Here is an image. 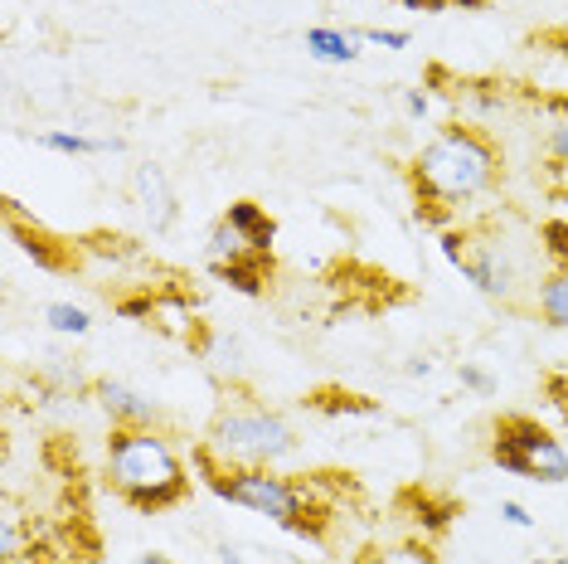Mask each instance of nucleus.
Returning a JSON list of instances; mask_svg holds the SVG:
<instances>
[{
    "instance_id": "nucleus-11",
    "label": "nucleus",
    "mask_w": 568,
    "mask_h": 564,
    "mask_svg": "<svg viewBox=\"0 0 568 564\" xmlns=\"http://www.w3.org/2000/svg\"><path fill=\"white\" fill-rule=\"evenodd\" d=\"M214 278H224L243 298H263L267 282H273V253H243L234 263H210Z\"/></svg>"
},
{
    "instance_id": "nucleus-12",
    "label": "nucleus",
    "mask_w": 568,
    "mask_h": 564,
    "mask_svg": "<svg viewBox=\"0 0 568 564\" xmlns=\"http://www.w3.org/2000/svg\"><path fill=\"white\" fill-rule=\"evenodd\" d=\"M224 220L234 224L257 253H273V243H277V220H273V214H267L257 200H234V204H229Z\"/></svg>"
},
{
    "instance_id": "nucleus-13",
    "label": "nucleus",
    "mask_w": 568,
    "mask_h": 564,
    "mask_svg": "<svg viewBox=\"0 0 568 564\" xmlns=\"http://www.w3.org/2000/svg\"><path fill=\"white\" fill-rule=\"evenodd\" d=\"M306 409H316V414H331V419H369L379 414V404L369 400V394H355V390H341V384H321V390L306 394Z\"/></svg>"
},
{
    "instance_id": "nucleus-7",
    "label": "nucleus",
    "mask_w": 568,
    "mask_h": 564,
    "mask_svg": "<svg viewBox=\"0 0 568 564\" xmlns=\"http://www.w3.org/2000/svg\"><path fill=\"white\" fill-rule=\"evenodd\" d=\"M6 229H10V239L20 243L24 259H34V268H44V273H69L73 259H79V253H73L63 239L49 234V229H40V224H24V214L16 210V200L6 204Z\"/></svg>"
},
{
    "instance_id": "nucleus-4",
    "label": "nucleus",
    "mask_w": 568,
    "mask_h": 564,
    "mask_svg": "<svg viewBox=\"0 0 568 564\" xmlns=\"http://www.w3.org/2000/svg\"><path fill=\"white\" fill-rule=\"evenodd\" d=\"M204 447L229 467H273L296 453V433L287 429V419L273 414L267 404H257L253 394H234L214 414Z\"/></svg>"
},
{
    "instance_id": "nucleus-20",
    "label": "nucleus",
    "mask_w": 568,
    "mask_h": 564,
    "mask_svg": "<svg viewBox=\"0 0 568 564\" xmlns=\"http://www.w3.org/2000/svg\"><path fill=\"white\" fill-rule=\"evenodd\" d=\"M200 355L219 370V375H239V341H234V336H229V341H224V336H214V345L204 341V345H200Z\"/></svg>"
},
{
    "instance_id": "nucleus-5",
    "label": "nucleus",
    "mask_w": 568,
    "mask_h": 564,
    "mask_svg": "<svg viewBox=\"0 0 568 564\" xmlns=\"http://www.w3.org/2000/svg\"><path fill=\"white\" fill-rule=\"evenodd\" d=\"M490 463L525 482H568V453L539 419L500 414L490 429Z\"/></svg>"
},
{
    "instance_id": "nucleus-3",
    "label": "nucleus",
    "mask_w": 568,
    "mask_h": 564,
    "mask_svg": "<svg viewBox=\"0 0 568 564\" xmlns=\"http://www.w3.org/2000/svg\"><path fill=\"white\" fill-rule=\"evenodd\" d=\"M108 482L141 516L171 511L190 496V467L156 429H112L108 439Z\"/></svg>"
},
{
    "instance_id": "nucleus-10",
    "label": "nucleus",
    "mask_w": 568,
    "mask_h": 564,
    "mask_svg": "<svg viewBox=\"0 0 568 564\" xmlns=\"http://www.w3.org/2000/svg\"><path fill=\"white\" fill-rule=\"evenodd\" d=\"M398 516H404L413 531H447L452 516H457V502H447V496H433L428 486H408L404 496H398Z\"/></svg>"
},
{
    "instance_id": "nucleus-29",
    "label": "nucleus",
    "mask_w": 568,
    "mask_h": 564,
    "mask_svg": "<svg viewBox=\"0 0 568 564\" xmlns=\"http://www.w3.org/2000/svg\"><path fill=\"white\" fill-rule=\"evenodd\" d=\"M404 370H408V375H433V361H408Z\"/></svg>"
},
{
    "instance_id": "nucleus-6",
    "label": "nucleus",
    "mask_w": 568,
    "mask_h": 564,
    "mask_svg": "<svg viewBox=\"0 0 568 564\" xmlns=\"http://www.w3.org/2000/svg\"><path fill=\"white\" fill-rule=\"evenodd\" d=\"M437 243H443V259L457 268L476 292H486V298H510L515 282H510V268H506V259H500L496 243H486L476 234H457V229H443Z\"/></svg>"
},
{
    "instance_id": "nucleus-23",
    "label": "nucleus",
    "mask_w": 568,
    "mask_h": 564,
    "mask_svg": "<svg viewBox=\"0 0 568 564\" xmlns=\"http://www.w3.org/2000/svg\"><path fill=\"white\" fill-rule=\"evenodd\" d=\"M462 384L476 390V394H496V380H490L481 365H462Z\"/></svg>"
},
{
    "instance_id": "nucleus-25",
    "label": "nucleus",
    "mask_w": 568,
    "mask_h": 564,
    "mask_svg": "<svg viewBox=\"0 0 568 564\" xmlns=\"http://www.w3.org/2000/svg\"><path fill=\"white\" fill-rule=\"evenodd\" d=\"M428 108H433L428 93H418V88H408V93H404V112H408L413 122H423V118H428Z\"/></svg>"
},
{
    "instance_id": "nucleus-27",
    "label": "nucleus",
    "mask_w": 568,
    "mask_h": 564,
    "mask_svg": "<svg viewBox=\"0 0 568 564\" xmlns=\"http://www.w3.org/2000/svg\"><path fill=\"white\" fill-rule=\"evenodd\" d=\"M398 6H408V10H423V16H437V10H447V0H398Z\"/></svg>"
},
{
    "instance_id": "nucleus-9",
    "label": "nucleus",
    "mask_w": 568,
    "mask_h": 564,
    "mask_svg": "<svg viewBox=\"0 0 568 564\" xmlns=\"http://www.w3.org/2000/svg\"><path fill=\"white\" fill-rule=\"evenodd\" d=\"M93 394H98L102 414L112 419V429H151V423H156V414H161V409L151 404L146 394L126 390V384H118V380H98Z\"/></svg>"
},
{
    "instance_id": "nucleus-28",
    "label": "nucleus",
    "mask_w": 568,
    "mask_h": 564,
    "mask_svg": "<svg viewBox=\"0 0 568 564\" xmlns=\"http://www.w3.org/2000/svg\"><path fill=\"white\" fill-rule=\"evenodd\" d=\"M219 564H248V560H243L239 545H219Z\"/></svg>"
},
{
    "instance_id": "nucleus-2",
    "label": "nucleus",
    "mask_w": 568,
    "mask_h": 564,
    "mask_svg": "<svg viewBox=\"0 0 568 564\" xmlns=\"http://www.w3.org/2000/svg\"><path fill=\"white\" fill-rule=\"evenodd\" d=\"M190 467L200 472V482L210 486L219 502L257 511V516H267L277 531L296 535V541H312V545L326 541L331 506L316 496V482L282 477L273 467H229V463H219L204 443L190 453Z\"/></svg>"
},
{
    "instance_id": "nucleus-26",
    "label": "nucleus",
    "mask_w": 568,
    "mask_h": 564,
    "mask_svg": "<svg viewBox=\"0 0 568 564\" xmlns=\"http://www.w3.org/2000/svg\"><path fill=\"white\" fill-rule=\"evenodd\" d=\"M549 151L568 165V122H554V127H549Z\"/></svg>"
},
{
    "instance_id": "nucleus-24",
    "label": "nucleus",
    "mask_w": 568,
    "mask_h": 564,
    "mask_svg": "<svg viewBox=\"0 0 568 564\" xmlns=\"http://www.w3.org/2000/svg\"><path fill=\"white\" fill-rule=\"evenodd\" d=\"M500 521L515 525V531H529V525H535V516H529L520 502H500Z\"/></svg>"
},
{
    "instance_id": "nucleus-30",
    "label": "nucleus",
    "mask_w": 568,
    "mask_h": 564,
    "mask_svg": "<svg viewBox=\"0 0 568 564\" xmlns=\"http://www.w3.org/2000/svg\"><path fill=\"white\" fill-rule=\"evenodd\" d=\"M136 564H175V560H165V555H156V550H151V555H141Z\"/></svg>"
},
{
    "instance_id": "nucleus-32",
    "label": "nucleus",
    "mask_w": 568,
    "mask_h": 564,
    "mask_svg": "<svg viewBox=\"0 0 568 564\" xmlns=\"http://www.w3.org/2000/svg\"><path fill=\"white\" fill-rule=\"evenodd\" d=\"M529 564H568V560H529Z\"/></svg>"
},
{
    "instance_id": "nucleus-19",
    "label": "nucleus",
    "mask_w": 568,
    "mask_h": 564,
    "mask_svg": "<svg viewBox=\"0 0 568 564\" xmlns=\"http://www.w3.org/2000/svg\"><path fill=\"white\" fill-rule=\"evenodd\" d=\"M539 243H545V259L554 263V273H568V220H545Z\"/></svg>"
},
{
    "instance_id": "nucleus-1",
    "label": "nucleus",
    "mask_w": 568,
    "mask_h": 564,
    "mask_svg": "<svg viewBox=\"0 0 568 564\" xmlns=\"http://www.w3.org/2000/svg\"><path fill=\"white\" fill-rule=\"evenodd\" d=\"M413 220L428 229H452L457 210H467L500 185V147L481 127L447 122L433 141H423L408 161Z\"/></svg>"
},
{
    "instance_id": "nucleus-15",
    "label": "nucleus",
    "mask_w": 568,
    "mask_h": 564,
    "mask_svg": "<svg viewBox=\"0 0 568 564\" xmlns=\"http://www.w3.org/2000/svg\"><path fill=\"white\" fill-rule=\"evenodd\" d=\"M44 151H63V157H108V151H122L118 137H88V132H40L34 137Z\"/></svg>"
},
{
    "instance_id": "nucleus-8",
    "label": "nucleus",
    "mask_w": 568,
    "mask_h": 564,
    "mask_svg": "<svg viewBox=\"0 0 568 564\" xmlns=\"http://www.w3.org/2000/svg\"><path fill=\"white\" fill-rule=\"evenodd\" d=\"M132 195L141 204V214H146V224H151V234H165V229L175 224V190L171 181H165V171L161 165H136L132 171Z\"/></svg>"
},
{
    "instance_id": "nucleus-22",
    "label": "nucleus",
    "mask_w": 568,
    "mask_h": 564,
    "mask_svg": "<svg viewBox=\"0 0 568 564\" xmlns=\"http://www.w3.org/2000/svg\"><path fill=\"white\" fill-rule=\"evenodd\" d=\"M355 34L379 49H408V30H379V24H369V30H355Z\"/></svg>"
},
{
    "instance_id": "nucleus-31",
    "label": "nucleus",
    "mask_w": 568,
    "mask_h": 564,
    "mask_svg": "<svg viewBox=\"0 0 568 564\" xmlns=\"http://www.w3.org/2000/svg\"><path fill=\"white\" fill-rule=\"evenodd\" d=\"M447 6H462V10H481L486 0H447Z\"/></svg>"
},
{
    "instance_id": "nucleus-21",
    "label": "nucleus",
    "mask_w": 568,
    "mask_h": 564,
    "mask_svg": "<svg viewBox=\"0 0 568 564\" xmlns=\"http://www.w3.org/2000/svg\"><path fill=\"white\" fill-rule=\"evenodd\" d=\"M545 394H549V404L564 414V423H568V370H549L545 375Z\"/></svg>"
},
{
    "instance_id": "nucleus-17",
    "label": "nucleus",
    "mask_w": 568,
    "mask_h": 564,
    "mask_svg": "<svg viewBox=\"0 0 568 564\" xmlns=\"http://www.w3.org/2000/svg\"><path fill=\"white\" fill-rule=\"evenodd\" d=\"M539 312H545L549 326L568 331V273H549L539 282Z\"/></svg>"
},
{
    "instance_id": "nucleus-18",
    "label": "nucleus",
    "mask_w": 568,
    "mask_h": 564,
    "mask_svg": "<svg viewBox=\"0 0 568 564\" xmlns=\"http://www.w3.org/2000/svg\"><path fill=\"white\" fill-rule=\"evenodd\" d=\"M44 322L54 326V331H63V336H88V326H93V316L83 312V306H73V302H54L44 312Z\"/></svg>"
},
{
    "instance_id": "nucleus-16",
    "label": "nucleus",
    "mask_w": 568,
    "mask_h": 564,
    "mask_svg": "<svg viewBox=\"0 0 568 564\" xmlns=\"http://www.w3.org/2000/svg\"><path fill=\"white\" fill-rule=\"evenodd\" d=\"M355 564H437L428 541H394V545H365Z\"/></svg>"
},
{
    "instance_id": "nucleus-14",
    "label": "nucleus",
    "mask_w": 568,
    "mask_h": 564,
    "mask_svg": "<svg viewBox=\"0 0 568 564\" xmlns=\"http://www.w3.org/2000/svg\"><path fill=\"white\" fill-rule=\"evenodd\" d=\"M306 54H312L316 63H355L359 59V34L335 30V24H316V30H306Z\"/></svg>"
}]
</instances>
